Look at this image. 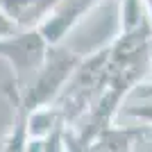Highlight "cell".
<instances>
[{"label": "cell", "instance_id": "obj_1", "mask_svg": "<svg viewBox=\"0 0 152 152\" xmlns=\"http://www.w3.org/2000/svg\"><path fill=\"white\" fill-rule=\"evenodd\" d=\"M16 32H20L18 27L14 25L12 20L7 18V14L0 9V39H5V37H12V34H16Z\"/></svg>", "mask_w": 152, "mask_h": 152}]
</instances>
